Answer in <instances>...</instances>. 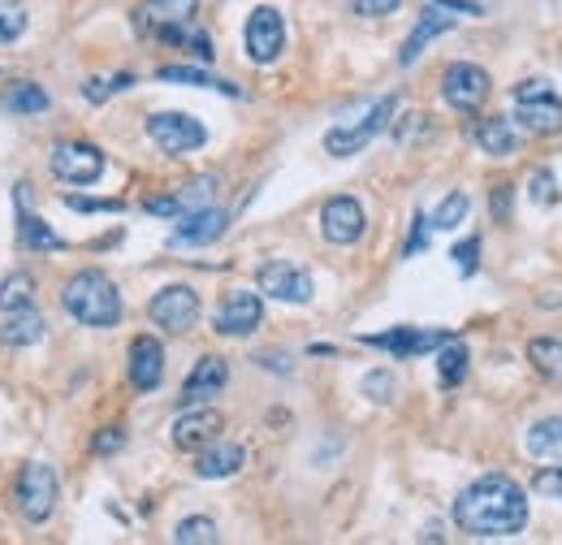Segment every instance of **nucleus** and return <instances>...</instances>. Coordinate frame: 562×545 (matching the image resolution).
Returning a JSON list of instances; mask_svg holds the SVG:
<instances>
[{
  "label": "nucleus",
  "instance_id": "obj_38",
  "mask_svg": "<svg viewBox=\"0 0 562 545\" xmlns=\"http://www.w3.org/2000/svg\"><path fill=\"white\" fill-rule=\"evenodd\" d=\"M398 4L403 0H350V13L355 17H390V13H398Z\"/></svg>",
  "mask_w": 562,
  "mask_h": 545
},
{
  "label": "nucleus",
  "instance_id": "obj_8",
  "mask_svg": "<svg viewBox=\"0 0 562 545\" xmlns=\"http://www.w3.org/2000/svg\"><path fill=\"white\" fill-rule=\"evenodd\" d=\"M255 282H260V295L264 299H277V304H312V295H316L312 273L299 269L295 260H268V264H260Z\"/></svg>",
  "mask_w": 562,
  "mask_h": 545
},
{
  "label": "nucleus",
  "instance_id": "obj_5",
  "mask_svg": "<svg viewBox=\"0 0 562 545\" xmlns=\"http://www.w3.org/2000/svg\"><path fill=\"white\" fill-rule=\"evenodd\" d=\"M515 121L528 134H562V100L550 92V83L528 79L515 87Z\"/></svg>",
  "mask_w": 562,
  "mask_h": 545
},
{
  "label": "nucleus",
  "instance_id": "obj_3",
  "mask_svg": "<svg viewBox=\"0 0 562 545\" xmlns=\"http://www.w3.org/2000/svg\"><path fill=\"white\" fill-rule=\"evenodd\" d=\"M57 498H61V481L48 463H26L17 472V485H13V507L22 520L31 524H44L52 511H57Z\"/></svg>",
  "mask_w": 562,
  "mask_h": 545
},
{
  "label": "nucleus",
  "instance_id": "obj_41",
  "mask_svg": "<svg viewBox=\"0 0 562 545\" xmlns=\"http://www.w3.org/2000/svg\"><path fill=\"white\" fill-rule=\"evenodd\" d=\"M112 92H117V87H112V79H87V83H83V96H87L92 105H105Z\"/></svg>",
  "mask_w": 562,
  "mask_h": 545
},
{
  "label": "nucleus",
  "instance_id": "obj_39",
  "mask_svg": "<svg viewBox=\"0 0 562 545\" xmlns=\"http://www.w3.org/2000/svg\"><path fill=\"white\" fill-rule=\"evenodd\" d=\"M429 229H433L429 217H425V213H416V221H411V238H407V247H403V256H407V260H411V256H420V251L429 247Z\"/></svg>",
  "mask_w": 562,
  "mask_h": 545
},
{
  "label": "nucleus",
  "instance_id": "obj_15",
  "mask_svg": "<svg viewBox=\"0 0 562 545\" xmlns=\"http://www.w3.org/2000/svg\"><path fill=\"white\" fill-rule=\"evenodd\" d=\"M363 229H368V217H363V204H359L355 196H334V200H325V209H321V234H325L334 247L359 242Z\"/></svg>",
  "mask_w": 562,
  "mask_h": 545
},
{
  "label": "nucleus",
  "instance_id": "obj_12",
  "mask_svg": "<svg viewBox=\"0 0 562 545\" xmlns=\"http://www.w3.org/2000/svg\"><path fill=\"white\" fill-rule=\"evenodd\" d=\"M454 333L446 329H411V325H398L390 329V333H363L359 342L363 346H376V351H390L394 359H416V355H429V351H438L442 342H450Z\"/></svg>",
  "mask_w": 562,
  "mask_h": 545
},
{
  "label": "nucleus",
  "instance_id": "obj_20",
  "mask_svg": "<svg viewBox=\"0 0 562 545\" xmlns=\"http://www.w3.org/2000/svg\"><path fill=\"white\" fill-rule=\"evenodd\" d=\"M242 463H247V450H242L238 441H208V446L200 450V459H195V476H204V481H225V476H234Z\"/></svg>",
  "mask_w": 562,
  "mask_h": 545
},
{
  "label": "nucleus",
  "instance_id": "obj_42",
  "mask_svg": "<svg viewBox=\"0 0 562 545\" xmlns=\"http://www.w3.org/2000/svg\"><path fill=\"white\" fill-rule=\"evenodd\" d=\"M121 441H125L121 429H105V434H96L92 450H96V454H112V450H121Z\"/></svg>",
  "mask_w": 562,
  "mask_h": 545
},
{
  "label": "nucleus",
  "instance_id": "obj_35",
  "mask_svg": "<svg viewBox=\"0 0 562 545\" xmlns=\"http://www.w3.org/2000/svg\"><path fill=\"white\" fill-rule=\"evenodd\" d=\"M533 489H537L541 498H559V502H562V463H554V467H541V472L533 476Z\"/></svg>",
  "mask_w": 562,
  "mask_h": 545
},
{
  "label": "nucleus",
  "instance_id": "obj_27",
  "mask_svg": "<svg viewBox=\"0 0 562 545\" xmlns=\"http://www.w3.org/2000/svg\"><path fill=\"white\" fill-rule=\"evenodd\" d=\"M528 364H533L550 386H562V337H533V342H528Z\"/></svg>",
  "mask_w": 562,
  "mask_h": 545
},
{
  "label": "nucleus",
  "instance_id": "obj_36",
  "mask_svg": "<svg viewBox=\"0 0 562 545\" xmlns=\"http://www.w3.org/2000/svg\"><path fill=\"white\" fill-rule=\"evenodd\" d=\"M528 196H533V204H554V200H559V187H554V174H546V169H537V174H533V182H528Z\"/></svg>",
  "mask_w": 562,
  "mask_h": 545
},
{
  "label": "nucleus",
  "instance_id": "obj_32",
  "mask_svg": "<svg viewBox=\"0 0 562 545\" xmlns=\"http://www.w3.org/2000/svg\"><path fill=\"white\" fill-rule=\"evenodd\" d=\"M174 542L178 545H213L217 542V524H213L208 516H191V520H182V524L174 529Z\"/></svg>",
  "mask_w": 562,
  "mask_h": 545
},
{
  "label": "nucleus",
  "instance_id": "obj_43",
  "mask_svg": "<svg viewBox=\"0 0 562 545\" xmlns=\"http://www.w3.org/2000/svg\"><path fill=\"white\" fill-rule=\"evenodd\" d=\"M429 4H438V9H454V13H467V17H480V13H485V4H480V0H429Z\"/></svg>",
  "mask_w": 562,
  "mask_h": 545
},
{
  "label": "nucleus",
  "instance_id": "obj_45",
  "mask_svg": "<svg viewBox=\"0 0 562 545\" xmlns=\"http://www.w3.org/2000/svg\"><path fill=\"white\" fill-rule=\"evenodd\" d=\"M506 209H511V187L502 182V187L493 191V217H498V221H506Z\"/></svg>",
  "mask_w": 562,
  "mask_h": 545
},
{
  "label": "nucleus",
  "instance_id": "obj_25",
  "mask_svg": "<svg viewBox=\"0 0 562 545\" xmlns=\"http://www.w3.org/2000/svg\"><path fill=\"white\" fill-rule=\"evenodd\" d=\"M17 209H22V213H17V247H22V251H61V247H65L26 204H17Z\"/></svg>",
  "mask_w": 562,
  "mask_h": 545
},
{
  "label": "nucleus",
  "instance_id": "obj_13",
  "mask_svg": "<svg viewBox=\"0 0 562 545\" xmlns=\"http://www.w3.org/2000/svg\"><path fill=\"white\" fill-rule=\"evenodd\" d=\"M264 325V299L255 291H234L225 295L217 317H213V329L222 337H251L255 329Z\"/></svg>",
  "mask_w": 562,
  "mask_h": 545
},
{
  "label": "nucleus",
  "instance_id": "obj_26",
  "mask_svg": "<svg viewBox=\"0 0 562 545\" xmlns=\"http://www.w3.org/2000/svg\"><path fill=\"white\" fill-rule=\"evenodd\" d=\"M44 337V321H39V312H31V308H13L9 317H4V325H0V342L4 346H35Z\"/></svg>",
  "mask_w": 562,
  "mask_h": 545
},
{
  "label": "nucleus",
  "instance_id": "obj_16",
  "mask_svg": "<svg viewBox=\"0 0 562 545\" xmlns=\"http://www.w3.org/2000/svg\"><path fill=\"white\" fill-rule=\"evenodd\" d=\"M130 386L139 390V394H152L160 381H165V346L152 337V333H139L134 342H130Z\"/></svg>",
  "mask_w": 562,
  "mask_h": 545
},
{
  "label": "nucleus",
  "instance_id": "obj_4",
  "mask_svg": "<svg viewBox=\"0 0 562 545\" xmlns=\"http://www.w3.org/2000/svg\"><path fill=\"white\" fill-rule=\"evenodd\" d=\"M394 112H398V96H381L372 109L363 112V121L334 126V130L325 134V152H330V156H355V152H363L381 130H390Z\"/></svg>",
  "mask_w": 562,
  "mask_h": 545
},
{
  "label": "nucleus",
  "instance_id": "obj_6",
  "mask_svg": "<svg viewBox=\"0 0 562 545\" xmlns=\"http://www.w3.org/2000/svg\"><path fill=\"white\" fill-rule=\"evenodd\" d=\"M147 139L165 156H191V152H200L208 143V130L191 112H152L147 117Z\"/></svg>",
  "mask_w": 562,
  "mask_h": 545
},
{
  "label": "nucleus",
  "instance_id": "obj_14",
  "mask_svg": "<svg viewBox=\"0 0 562 545\" xmlns=\"http://www.w3.org/2000/svg\"><path fill=\"white\" fill-rule=\"evenodd\" d=\"M195 13H200V0H143L134 9V31L147 39H160L174 26L195 22Z\"/></svg>",
  "mask_w": 562,
  "mask_h": 545
},
{
  "label": "nucleus",
  "instance_id": "obj_40",
  "mask_svg": "<svg viewBox=\"0 0 562 545\" xmlns=\"http://www.w3.org/2000/svg\"><path fill=\"white\" fill-rule=\"evenodd\" d=\"M74 213H121V200H92V196H70L65 200Z\"/></svg>",
  "mask_w": 562,
  "mask_h": 545
},
{
  "label": "nucleus",
  "instance_id": "obj_44",
  "mask_svg": "<svg viewBox=\"0 0 562 545\" xmlns=\"http://www.w3.org/2000/svg\"><path fill=\"white\" fill-rule=\"evenodd\" d=\"M425 130V112H407V121L403 126H394V134H398V143H407V139H416Z\"/></svg>",
  "mask_w": 562,
  "mask_h": 545
},
{
  "label": "nucleus",
  "instance_id": "obj_10",
  "mask_svg": "<svg viewBox=\"0 0 562 545\" xmlns=\"http://www.w3.org/2000/svg\"><path fill=\"white\" fill-rule=\"evenodd\" d=\"M489 92H493L489 74L480 66H471V61H454L442 74V100L458 112H476L489 100Z\"/></svg>",
  "mask_w": 562,
  "mask_h": 545
},
{
  "label": "nucleus",
  "instance_id": "obj_11",
  "mask_svg": "<svg viewBox=\"0 0 562 545\" xmlns=\"http://www.w3.org/2000/svg\"><path fill=\"white\" fill-rule=\"evenodd\" d=\"M147 317L165 329V333H187V329H195V321H200V295L191 286H182V282L178 286H165V291L152 295Z\"/></svg>",
  "mask_w": 562,
  "mask_h": 545
},
{
  "label": "nucleus",
  "instance_id": "obj_1",
  "mask_svg": "<svg viewBox=\"0 0 562 545\" xmlns=\"http://www.w3.org/2000/svg\"><path fill=\"white\" fill-rule=\"evenodd\" d=\"M454 524H458L467 537H480V542L519 537L524 524H528V498H524V489H519L511 476L489 472V476L471 481V485L454 498Z\"/></svg>",
  "mask_w": 562,
  "mask_h": 545
},
{
  "label": "nucleus",
  "instance_id": "obj_28",
  "mask_svg": "<svg viewBox=\"0 0 562 545\" xmlns=\"http://www.w3.org/2000/svg\"><path fill=\"white\" fill-rule=\"evenodd\" d=\"M467 359H471V355H467V346H463L458 337H450V342L438 346V377H442L446 390H454V386L467 377Z\"/></svg>",
  "mask_w": 562,
  "mask_h": 545
},
{
  "label": "nucleus",
  "instance_id": "obj_22",
  "mask_svg": "<svg viewBox=\"0 0 562 545\" xmlns=\"http://www.w3.org/2000/svg\"><path fill=\"white\" fill-rule=\"evenodd\" d=\"M471 139H476L480 152H489V156H515V147H519L511 117H480V121L471 126Z\"/></svg>",
  "mask_w": 562,
  "mask_h": 545
},
{
  "label": "nucleus",
  "instance_id": "obj_24",
  "mask_svg": "<svg viewBox=\"0 0 562 545\" xmlns=\"http://www.w3.org/2000/svg\"><path fill=\"white\" fill-rule=\"evenodd\" d=\"M156 79H160V83H182V87H213V92H222V96H242L238 83H225V79L208 74V70H195V66H160Z\"/></svg>",
  "mask_w": 562,
  "mask_h": 545
},
{
  "label": "nucleus",
  "instance_id": "obj_29",
  "mask_svg": "<svg viewBox=\"0 0 562 545\" xmlns=\"http://www.w3.org/2000/svg\"><path fill=\"white\" fill-rule=\"evenodd\" d=\"M48 105L52 100H48V92L39 83H13L9 96H4V109L17 112V117H35V112H44Z\"/></svg>",
  "mask_w": 562,
  "mask_h": 545
},
{
  "label": "nucleus",
  "instance_id": "obj_23",
  "mask_svg": "<svg viewBox=\"0 0 562 545\" xmlns=\"http://www.w3.org/2000/svg\"><path fill=\"white\" fill-rule=\"evenodd\" d=\"M528 454L541 463H562V416H546L528 429Z\"/></svg>",
  "mask_w": 562,
  "mask_h": 545
},
{
  "label": "nucleus",
  "instance_id": "obj_33",
  "mask_svg": "<svg viewBox=\"0 0 562 545\" xmlns=\"http://www.w3.org/2000/svg\"><path fill=\"white\" fill-rule=\"evenodd\" d=\"M22 31H26V9L17 0H0V44H17Z\"/></svg>",
  "mask_w": 562,
  "mask_h": 545
},
{
  "label": "nucleus",
  "instance_id": "obj_2",
  "mask_svg": "<svg viewBox=\"0 0 562 545\" xmlns=\"http://www.w3.org/2000/svg\"><path fill=\"white\" fill-rule=\"evenodd\" d=\"M61 304H65V312H70L79 325L112 329L121 321V295H117L109 273H100V269L74 273V277L65 282V291H61Z\"/></svg>",
  "mask_w": 562,
  "mask_h": 545
},
{
  "label": "nucleus",
  "instance_id": "obj_34",
  "mask_svg": "<svg viewBox=\"0 0 562 545\" xmlns=\"http://www.w3.org/2000/svg\"><path fill=\"white\" fill-rule=\"evenodd\" d=\"M450 256H454V269H458L463 277H471V273H476V264H480V238H467V242H458Z\"/></svg>",
  "mask_w": 562,
  "mask_h": 545
},
{
  "label": "nucleus",
  "instance_id": "obj_7",
  "mask_svg": "<svg viewBox=\"0 0 562 545\" xmlns=\"http://www.w3.org/2000/svg\"><path fill=\"white\" fill-rule=\"evenodd\" d=\"M48 169L70 187H92L105 174V152L96 143H57L48 152Z\"/></svg>",
  "mask_w": 562,
  "mask_h": 545
},
{
  "label": "nucleus",
  "instance_id": "obj_18",
  "mask_svg": "<svg viewBox=\"0 0 562 545\" xmlns=\"http://www.w3.org/2000/svg\"><path fill=\"white\" fill-rule=\"evenodd\" d=\"M225 381H229V364H225L222 355H204L191 372H187V381H182V407H200V403H208V399H217L225 390Z\"/></svg>",
  "mask_w": 562,
  "mask_h": 545
},
{
  "label": "nucleus",
  "instance_id": "obj_19",
  "mask_svg": "<svg viewBox=\"0 0 562 545\" xmlns=\"http://www.w3.org/2000/svg\"><path fill=\"white\" fill-rule=\"evenodd\" d=\"M225 429L222 412H213V407H191V412H182L178 420H174V446L178 450H204L208 441H217Z\"/></svg>",
  "mask_w": 562,
  "mask_h": 545
},
{
  "label": "nucleus",
  "instance_id": "obj_31",
  "mask_svg": "<svg viewBox=\"0 0 562 545\" xmlns=\"http://www.w3.org/2000/svg\"><path fill=\"white\" fill-rule=\"evenodd\" d=\"M467 213H471V200L463 196V191H450L446 200L438 204V213H433V229H458L463 221H467Z\"/></svg>",
  "mask_w": 562,
  "mask_h": 545
},
{
  "label": "nucleus",
  "instance_id": "obj_37",
  "mask_svg": "<svg viewBox=\"0 0 562 545\" xmlns=\"http://www.w3.org/2000/svg\"><path fill=\"white\" fill-rule=\"evenodd\" d=\"M363 394H368L372 403H390V399H394V377H390V372H368V377H363Z\"/></svg>",
  "mask_w": 562,
  "mask_h": 545
},
{
  "label": "nucleus",
  "instance_id": "obj_30",
  "mask_svg": "<svg viewBox=\"0 0 562 545\" xmlns=\"http://www.w3.org/2000/svg\"><path fill=\"white\" fill-rule=\"evenodd\" d=\"M31 299H35V282H31L26 273H9V277L0 282V308H4V312L31 308Z\"/></svg>",
  "mask_w": 562,
  "mask_h": 545
},
{
  "label": "nucleus",
  "instance_id": "obj_21",
  "mask_svg": "<svg viewBox=\"0 0 562 545\" xmlns=\"http://www.w3.org/2000/svg\"><path fill=\"white\" fill-rule=\"evenodd\" d=\"M446 31H454V17H450V13H442L438 4H429V9L420 13L416 31L407 35L403 52H398V66H416V61H420V52H425V44H429V39H438V35H446Z\"/></svg>",
  "mask_w": 562,
  "mask_h": 545
},
{
  "label": "nucleus",
  "instance_id": "obj_9",
  "mask_svg": "<svg viewBox=\"0 0 562 545\" xmlns=\"http://www.w3.org/2000/svg\"><path fill=\"white\" fill-rule=\"evenodd\" d=\"M242 44H247V57L255 66H273L282 57V48H286V22H282V13L273 4L251 9L247 31H242Z\"/></svg>",
  "mask_w": 562,
  "mask_h": 545
},
{
  "label": "nucleus",
  "instance_id": "obj_17",
  "mask_svg": "<svg viewBox=\"0 0 562 545\" xmlns=\"http://www.w3.org/2000/svg\"><path fill=\"white\" fill-rule=\"evenodd\" d=\"M225 229H229V213L204 204V209H191V213L178 217V225H174V242H178V247H208V242L222 238Z\"/></svg>",
  "mask_w": 562,
  "mask_h": 545
}]
</instances>
